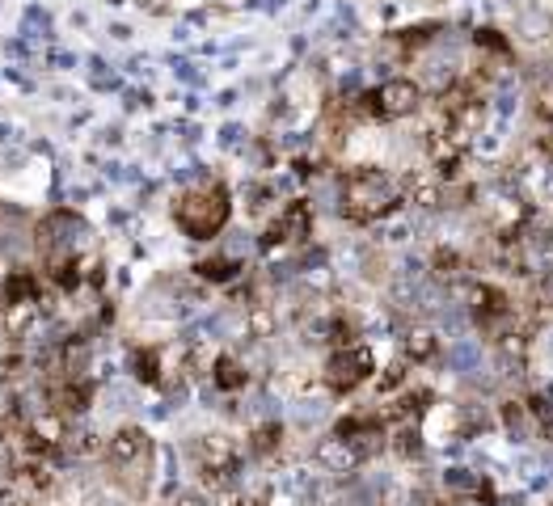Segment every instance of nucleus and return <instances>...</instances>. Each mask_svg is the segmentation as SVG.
<instances>
[{
	"instance_id": "nucleus-29",
	"label": "nucleus",
	"mask_w": 553,
	"mask_h": 506,
	"mask_svg": "<svg viewBox=\"0 0 553 506\" xmlns=\"http://www.w3.org/2000/svg\"><path fill=\"white\" fill-rule=\"evenodd\" d=\"M465 506H473V502H465Z\"/></svg>"
},
{
	"instance_id": "nucleus-8",
	"label": "nucleus",
	"mask_w": 553,
	"mask_h": 506,
	"mask_svg": "<svg viewBox=\"0 0 553 506\" xmlns=\"http://www.w3.org/2000/svg\"><path fill=\"white\" fill-rule=\"evenodd\" d=\"M406 198H410V207L414 211H423V215H431V211H440L444 207V177L435 173H414L410 182H406Z\"/></svg>"
},
{
	"instance_id": "nucleus-20",
	"label": "nucleus",
	"mask_w": 553,
	"mask_h": 506,
	"mask_svg": "<svg viewBox=\"0 0 553 506\" xmlns=\"http://www.w3.org/2000/svg\"><path fill=\"white\" fill-rule=\"evenodd\" d=\"M46 63H51V68H59V72H72V68H80V59H76L72 51H59V46H51V51H46Z\"/></svg>"
},
{
	"instance_id": "nucleus-24",
	"label": "nucleus",
	"mask_w": 553,
	"mask_h": 506,
	"mask_svg": "<svg viewBox=\"0 0 553 506\" xmlns=\"http://www.w3.org/2000/svg\"><path fill=\"white\" fill-rule=\"evenodd\" d=\"M8 380H13V359H4V355H0V393L8 388Z\"/></svg>"
},
{
	"instance_id": "nucleus-19",
	"label": "nucleus",
	"mask_w": 553,
	"mask_h": 506,
	"mask_svg": "<svg viewBox=\"0 0 553 506\" xmlns=\"http://www.w3.org/2000/svg\"><path fill=\"white\" fill-rule=\"evenodd\" d=\"M245 144H249V131H245L241 122H224V127H220V148L232 152V148H245Z\"/></svg>"
},
{
	"instance_id": "nucleus-27",
	"label": "nucleus",
	"mask_w": 553,
	"mask_h": 506,
	"mask_svg": "<svg viewBox=\"0 0 553 506\" xmlns=\"http://www.w3.org/2000/svg\"><path fill=\"white\" fill-rule=\"evenodd\" d=\"M499 4H520V0H499Z\"/></svg>"
},
{
	"instance_id": "nucleus-6",
	"label": "nucleus",
	"mask_w": 553,
	"mask_h": 506,
	"mask_svg": "<svg viewBox=\"0 0 553 506\" xmlns=\"http://www.w3.org/2000/svg\"><path fill=\"white\" fill-rule=\"evenodd\" d=\"M313 464L325 469V473H355V469L364 464V456H359V448H355V439H347V435H325V439H317V448H313Z\"/></svg>"
},
{
	"instance_id": "nucleus-16",
	"label": "nucleus",
	"mask_w": 553,
	"mask_h": 506,
	"mask_svg": "<svg viewBox=\"0 0 553 506\" xmlns=\"http://www.w3.org/2000/svg\"><path fill=\"white\" fill-rule=\"evenodd\" d=\"M101 401H106V410H131L135 401H139V393H135V384H110V388H101Z\"/></svg>"
},
{
	"instance_id": "nucleus-7",
	"label": "nucleus",
	"mask_w": 553,
	"mask_h": 506,
	"mask_svg": "<svg viewBox=\"0 0 553 506\" xmlns=\"http://www.w3.org/2000/svg\"><path fill=\"white\" fill-rule=\"evenodd\" d=\"M444 363H448V372H456V376H473V372H482V363H486V346H482V338H469V334H465V338H452Z\"/></svg>"
},
{
	"instance_id": "nucleus-4",
	"label": "nucleus",
	"mask_w": 553,
	"mask_h": 506,
	"mask_svg": "<svg viewBox=\"0 0 553 506\" xmlns=\"http://www.w3.org/2000/svg\"><path fill=\"white\" fill-rule=\"evenodd\" d=\"M372 350L368 346H359V342H351V346H338L334 355H330V363H325V380L334 384V388H359L368 376H372Z\"/></svg>"
},
{
	"instance_id": "nucleus-2",
	"label": "nucleus",
	"mask_w": 553,
	"mask_h": 506,
	"mask_svg": "<svg viewBox=\"0 0 553 506\" xmlns=\"http://www.w3.org/2000/svg\"><path fill=\"white\" fill-rule=\"evenodd\" d=\"M228 211H232L228 190H224L220 182H211V186L186 190V194L173 203V224H178L190 241H211L216 232H224Z\"/></svg>"
},
{
	"instance_id": "nucleus-17",
	"label": "nucleus",
	"mask_w": 553,
	"mask_h": 506,
	"mask_svg": "<svg viewBox=\"0 0 553 506\" xmlns=\"http://www.w3.org/2000/svg\"><path fill=\"white\" fill-rule=\"evenodd\" d=\"M169 72H173V80H182V84H190V89H199V84H203L199 63H194V59H186V55H169Z\"/></svg>"
},
{
	"instance_id": "nucleus-21",
	"label": "nucleus",
	"mask_w": 553,
	"mask_h": 506,
	"mask_svg": "<svg viewBox=\"0 0 553 506\" xmlns=\"http://www.w3.org/2000/svg\"><path fill=\"white\" fill-rule=\"evenodd\" d=\"M106 34H110L114 42H131V25H127V21H110V25H106Z\"/></svg>"
},
{
	"instance_id": "nucleus-14",
	"label": "nucleus",
	"mask_w": 553,
	"mask_h": 506,
	"mask_svg": "<svg viewBox=\"0 0 553 506\" xmlns=\"http://www.w3.org/2000/svg\"><path fill=\"white\" fill-rule=\"evenodd\" d=\"M435 350H440V342H435L431 329H414V334L406 338V355L418 359V363H423V359H435Z\"/></svg>"
},
{
	"instance_id": "nucleus-9",
	"label": "nucleus",
	"mask_w": 553,
	"mask_h": 506,
	"mask_svg": "<svg viewBox=\"0 0 553 506\" xmlns=\"http://www.w3.org/2000/svg\"><path fill=\"white\" fill-rule=\"evenodd\" d=\"M17 34L25 38V42H51L55 38V13L46 8V4H38V0H30L25 8H21V21H17Z\"/></svg>"
},
{
	"instance_id": "nucleus-22",
	"label": "nucleus",
	"mask_w": 553,
	"mask_h": 506,
	"mask_svg": "<svg viewBox=\"0 0 553 506\" xmlns=\"http://www.w3.org/2000/svg\"><path fill=\"white\" fill-rule=\"evenodd\" d=\"M118 139H123V127H101V131H97V144H110V148H114Z\"/></svg>"
},
{
	"instance_id": "nucleus-13",
	"label": "nucleus",
	"mask_w": 553,
	"mask_h": 506,
	"mask_svg": "<svg viewBox=\"0 0 553 506\" xmlns=\"http://www.w3.org/2000/svg\"><path fill=\"white\" fill-rule=\"evenodd\" d=\"M161 372H165V367H161V350H156V346L131 355V376H135V380H144V384H161V380H165Z\"/></svg>"
},
{
	"instance_id": "nucleus-12",
	"label": "nucleus",
	"mask_w": 553,
	"mask_h": 506,
	"mask_svg": "<svg viewBox=\"0 0 553 506\" xmlns=\"http://www.w3.org/2000/svg\"><path fill=\"white\" fill-rule=\"evenodd\" d=\"M211 384H216L220 393H237V388H245V384H249V372H245V363H241V359L220 355V359L211 363Z\"/></svg>"
},
{
	"instance_id": "nucleus-15",
	"label": "nucleus",
	"mask_w": 553,
	"mask_h": 506,
	"mask_svg": "<svg viewBox=\"0 0 553 506\" xmlns=\"http://www.w3.org/2000/svg\"><path fill=\"white\" fill-rule=\"evenodd\" d=\"M389 448H393L402 460L418 456V452H423V435H418V426H410V422H406V426H397V435H393V443H389Z\"/></svg>"
},
{
	"instance_id": "nucleus-18",
	"label": "nucleus",
	"mask_w": 553,
	"mask_h": 506,
	"mask_svg": "<svg viewBox=\"0 0 553 506\" xmlns=\"http://www.w3.org/2000/svg\"><path fill=\"white\" fill-rule=\"evenodd\" d=\"M444 490H452V494H473V490H482V481H478L469 469H461V464H456V469H448V473H444Z\"/></svg>"
},
{
	"instance_id": "nucleus-26",
	"label": "nucleus",
	"mask_w": 553,
	"mask_h": 506,
	"mask_svg": "<svg viewBox=\"0 0 553 506\" xmlns=\"http://www.w3.org/2000/svg\"><path fill=\"white\" fill-rule=\"evenodd\" d=\"M545 350H549V359H553V329H549V338H545Z\"/></svg>"
},
{
	"instance_id": "nucleus-11",
	"label": "nucleus",
	"mask_w": 553,
	"mask_h": 506,
	"mask_svg": "<svg viewBox=\"0 0 553 506\" xmlns=\"http://www.w3.org/2000/svg\"><path fill=\"white\" fill-rule=\"evenodd\" d=\"M330 414H334V410H330V397H300V401L287 410V418H292L296 431H313V426H321Z\"/></svg>"
},
{
	"instance_id": "nucleus-1",
	"label": "nucleus",
	"mask_w": 553,
	"mask_h": 506,
	"mask_svg": "<svg viewBox=\"0 0 553 506\" xmlns=\"http://www.w3.org/2000/svg\"><path fill=\"white\" fill-rule=\"evenodd\" d=\"M397 194H402V186L393 173H385L376 165H359L355 173L342 177V215L355 224H372L393 211Z\"/></svg>"
},
{
	"instance_id": "nucleus-10",
	"label": "nucleus",
	"mask_w": 553,
	"mask_h": 506,
	"mask_svg": "<svg viewBox=\"0 0 553 506\" xmlns=\"http://www.w3.org/2000/svg\"><path fill=\"white\" fill-rule=\"evenodd\" d=\"M499 422H503V431H507L516 443L537 439V414H533V405H524V401H507V405L499 410Z\"/></svg>"
},
{
	"instance_id": "nucleus-5",
	"label": "nucleus",
	"mask_w": 553,
	"mask_h": 506,
	"mask_svg": "<svg viewBox=\"0 0 553 506\" xmlns=\"http://www.w3.org/2000/svg\"><path fill=\"white\" fill-rule=\"evenodd\" d=\"M148 452H152V439H148L144 426H118V431L106 439V460H110L114 469L139 464V460H148Z\"/></svg>"
},
{
	"instance_id": "nucleus-3",
	"label": "nucleus",
	"mask_w": 553,
	"mask_h": 506,
	"mask_svg": "<svg viewBox=\"0 0 553 506\" xmlns=\"http://www.w3.org/2000/svg\"><path fill=\"white\" fill-rule=\"evenodd\" d=\"M376 97V118H410L423 106V84L414 76H385Z\"/></svg>"
},
{
	"instance_id": "nucleus-28",
	"label": "nucleus",
	"mask_w": 553,
	"mask_h": 506,
	"mask_svg": "<svg viewBox=\"0 0 553 506\" xmlns=\"http://www.w3.org/2000/svg\"><path fill=\"white\" fill-rule=\"evenodd\" d=\"M0 317H4V296H0Z\"/></svg>"
},
{
	"instance_id": "nucleus-25",
	"label": "nucleus",
	"mask_w": 553,
	"mask_h": 506,
	"mask_svg": "<svg viewBox=\"0 0 553 506\" xmlns=\"http://www.w3.org/2000/svg\"><path fill=\"white\" fill-rule=\"evenodd\" d=\"M173 506H203V498H194V494H182V498H173Z\"/></svg>"
},
{
	"instance_id": "nucleus-23",
	"label": "nucleus",
	"mask_w": 553,
	"mask_h": 506,
	"mask_svg": "<svg viewBox=\"0 0 553 506\" xmlns=\"http://www.w3.org/2000/svg\"><path fill=\"white\" fill-rule=\"evenodd\" d=\"M68 25H72V30H85V25H89V13H85V8H72V13H68Z\"/></svg>"
}]
</instances>
